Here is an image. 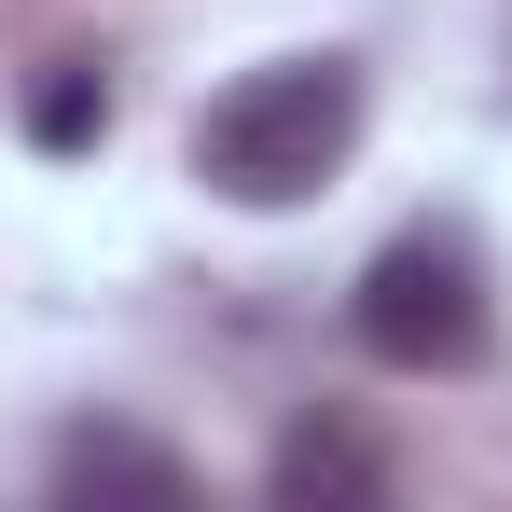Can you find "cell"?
Wrapping results in <instances>:
<instances>
[{
	"mask_svg": "<svg viewBox=\"0 0 512 512\" xmlns=\"http://www.w3.org/2000/svg\"><path fill=\"white\" fill-rule=\"evenodd\" d=\"M360 153V56H263L194 111V180L222 208H305Z\"/></svg>",
	"mask_w": 512,
	"mask_h": 512,
	"instance_id": "obj_1",
	"label": "cell"
},
{
	"mask_svg": "<svg viewBox=\"0 0 512 512\" xmlns=\"http://www.w3.org/2000/svg\"><path fill=\"white\" fill-rule=\"evenodd\" d=\"M346 333L374 346L388 374H471L485 346H499V305H485V250L471 236H388V250L360 263V291H346Z\"/></svg>",
	"mask_w": 512,
	"mask_h": 512,
	"instance_id": "obj_2",
	"label": "cell"
},
{
	"mask_svg": "<svg viewBox=\"0 0 512 512\" xmlns=\"http://www.w3.org/2000/svg\"><path fill=\"white\" fill-rule=\"evenodd\" d=\"M263 499H277V512H360V499H388V443L346 429V416H305V429H277Z\"/></svg>",
	"mask_w": 512,
	"mask_h": 512,
	"instance_id": "obj_3",
	"label": "cell"
},
{
	"mask_svg": "<svg viewBox=\"0 0 512 512\" xmlns=\"http://www.w3.org/2000/svg\"><path fill=\"white\" fill-rule=\"evenodd\" d=\"M56 499H153V512H180L194 471H180L167 443H139V429H70L56 443Z\"/></svg>",
	"mask_w": 512,
	"mask_h": 512,
	"instance_id": "obj_4",
	"label": "cell"
},
{
	"mask_svg": "<svg viewBox=\"0 0 512 512\" xmlns=\"http://www.w3.org/2000/svg\"><path fill=\"white\" fill-rule=\"evenodd\" d=\"M28 139H42V153H84V139H111V70H97V56H56V70L28 84Z\"/></svg>",
	"mask_w": 512,
	"mask_h": 512,
	"instance_id": "obj_5",
	"label": "cell"
}]
</instances>
